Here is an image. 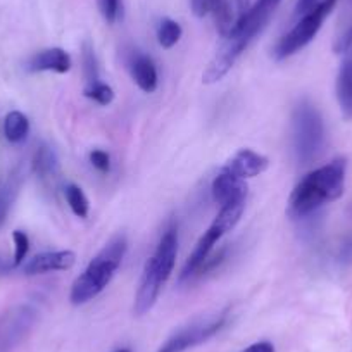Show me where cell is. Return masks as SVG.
Listing matches in <instances>:
<instances>
[{
    "mask_svg": "<svg viewBox=\"0 0 352 352\" xmlns=\"http://www.w3.org/2000/svg\"><path fill=\"white\" fill-rule=\"evenodd\" d=\"M280 2L282 0H257L256 4L250 6L249 11L243 12L236 19L232 32L223 36L221 45L216 50L208 69L202 74V81L206 85L218 83L230 73V69L235 66L240 56L252 43V40L266 28L270 19L273 18L275 11L278 9Z\"/></svg>",
    "mask_w": 352,
    "mask_h": 352,
    "instance_id": "cell-1",
    "label": "cell"
},
{
    "mask_svg": "<svg viewBox=\"0 0 352 352\" xmlns=\"http://www.w3.org/2000/svg\"><path fill=\"white\" fill-rule=\"evenodd\" d=\"M345 173L347 161L337 157L304 176L290 194L287 214L292 219L307 218L324 204L340 199L345 188Z\"/></svg>",
    "mask_w": 352,
    "mask_h": 352,
    "instance_id": "cell-2",
    "label": "cell"
},
{
    "mask_svg": "<svg viewBox=\"0 0 352 352\" xmlns=\"http://www.w3.org/2000/svg\"><path fill=\"white\" fill-rule=\"evenodd\" d=\"M128 250V242L124 235H116L104 245V249L94 257L85 272L74 280L71 287L69 300L73 306H81L96 299L106 290L111 280L116 275L118 268L124 259Z\"/></svg>",
    "mask_w": 352,
    "mask_h": 352,
    "instance_id": "cell-3",
    "label": "cell"
},
{
    "mask_svg": "<svg viewBox=\"0 0 352 352\" xmlns=\"http://www.w3.org/2000/svg\"><path fill=\"white\" fill-rule=\"evenodd\" d=\"M176 254H178V232L175 226H171L161 236L157 249L144 266L133 306L137 316H144L154 307L162 287L166 285L175 270Z\"/></svg>",
    "mask_w": 352,
    "mask_h": 352,
    "instance_id": "cell-4",
    "label": "cell"
},
{
    "mask_svg": "<svg viewBox=\"0 0 352 352\" xmlns=\"http://www.w3.org/2000/svg\"><path fill=\"white\" fill-rule=\"evenodd\" d=\"M294 152L299 164H311L324 147V123L320 111L309 100H300L292 116Z\"/></svg>",
    "mask_w": 352,
    "mask_h": 352,
    "instance_id": "cell-5",
    "label": "cell"
},
{
    "mask_svg": "<svg viewBox=\"0 0 352 352\" xmlns=\"http://www.w3.org/2000/svg\"><path fill=\"white\" fill-rule=\"evenodd\" d=\"M243 209H245V201L232 202V204H226L219 209L218 216L212 221V225L209 226L208 232H204V235L199 239L197 245H195L194 252L190 254V257L187 259L184 266V272H182L180 280H192L194 276H197L199 270L202 268V264L208 261V257L211 256L212 249L218 243V240L223 235H226L228 232H232L236 226V223L240 221L243 214Z\"/></svg>",
    "mask_w": 352,
    "mask_h": 352,
    "instance_id": "cell-6",
    "label": "cell"
},
{
    "mask_svg": "<svg viewBox=\"0 0 352 352\" xmlns=\"http://www.w3.org/2000/svg\"><path fill=\"white\" fill-rule=\"evenodd\" d=\"M337 2L338 0H321V2H318L309 12L302 16V19L285 36L280 38L275 50H273V57L276 60H283L297 54L299 50H302L306 45H309L321 30V26H323L324 19L333 11Z\"/></svg>",
    "mask_w": 352,
    "mask_h": 352,
    "instance_id": "cell-7",
    "label": "cell"
},
{
    "mask_svg": "<svg viewBox=\"0 0 352 352\" xmlns=\"http://www.w3.org/2000/svg\"><path fill=\"white\" fill-rule=\"evenodd\" d=\"M226 321H228V313L226 311L214 314V316L206 318V320L194 321V323L187 324V327L176 331V333H173L157 349V352H187L188 349H194L197 345L206 344L209 338H212L223 330Z\"/></svg>",
    "mask_w": 352,
    "mask_h": 352,
    "instance_id": "cell-8",
    "label": "cell"
},
{
    "mask_svg": "<svg viewBox=\"0 0 352 352\" xmlns=\"http://www.w3.org/2000/svg\"><path fill=\"white\" fill-rule=\"evenodd\" d=\"M335 50L342 57L337 76V100L345 120H352V26L338 36Z\"/></svg>",
    "mask_w": 352,
    "mask_h": 352,
    "instance_id": "cell-9",
    "label": "cell"
},
{
    "mask_svg": "<svg viewBox=\"0 0 352 352\" xmlns=\"http://www.w3.org/2000/svg\"><path fill=\"white\" fill-rule=\"evenodd\" d=\"M36 320L32 306H16L0 316V352H8L26 337Z\"/></svg>",
    "mask_w": 352,
    "mask_h": 352,
    "instance_id": "cell-10",
    "label": "cell"
},
{
    "mask_svg": "<svg viewBox=\"0 0 352 352\" xmlns=\"http://www.w3.org/2000/svg\"><path fill=\"white\" fill-rule=\"evenodd\" d=\"M74 263H76V254L71 250L42 252L23 263L21 273L26 276H36L52 272H66V270L73 268Z\"/></svg>",
    "mask_w": 352,
    "mask_h": 352,
    "instance_id": "cell-11",
    "label": "cell"
},
{
    "mask_svg": "<svg viewBox=\"0 0 352 352\" xmlns=\"http://www.w3.org/2000/svg\"><path fill=\"white\" fill-rule=\"evenodd\" d=\"M211 192L216 204H219V208H223V206L232 204V202L245 201L247 184L245 180H242V178L235 176L233 173H230L228 169L223 168L216 175L214 180H212Z\"/></svg>",
    "mask_w": 352,
    "mask_h": 352,
    "instance_id": "cell-12",
    "label": "cell"
},
{
    "mask_svg": "<svg viewBox=\"0 0 352 352\" xmlns=\"http://www.w3.org/2000/svg\"><path fill=\"white\" fill-rule=\"evenodd\" d=\"M270 166V159L266 155L259 154V152L252 151V148H240L235 155L228 161L225 169L233 173L235 176L247 180V178H254V176L263 175Z\"/></svg>",
    "mask_w": 352,
    "mask_h": 352,
    "instance_id": "cell-13",
    "label": "cell"
},
{
    "mask_svg": "<svg viewBox=\"0 0 352 352\" xmlns=\"http://www.w3.org/2000/svg\"><path fill=\"white\" fill-rule=\"evenodd\" d=\"M71 56L64 49L59 47H52V49H45L36 52L35 56L30 57L28 71L32 73H42V71H54V73L66 74L71 69Z\"/></svg>",
    "mask_w": 352,
    "mask_h": 352,
    "instance_id": "cell-14",
    "label": "cell"
},
{
    "mask_svg": "<svg viewBox=\"0 0 352 352\" xmlns=\"http://www.w3.org/2000/svg\"><path fill=\"white\" fill-rule=\"evenodd\" d=\"M32 171L42 184L50 185L59 176V157L50 145L40 144L32 159Z\"/></svg>",
    "mask_w": 352,
    "mask_h": 352,
    "instance_id": "cell-15",
    "label": "cell"
},
{
    "mask_svg": "<svg viewBox=\"0 0 352 352\" xmlns=\"http://www.w3.org/2000/svg\"><path fill=\"white\" fill-rule=\"evenodd\" d=\"M130 71H131V78H133V81L137 83V87L140 88L142 92L145 94L155 92L159 78H157L155 64L151 57L145 56V54L135 52L130 60Z\"/></svg>",
    "mask_w": 352,
    "mask_h": 352,
    "instance_id": "cell-16",
    "label": "cell"
},
{
    "mask_svg": "<svg viewBox=\"0 0 352 352\" xmlns=\"http://www.w3.org/2000/svg\"><path fill=\"white\" fill-rule=\"evenodd\" d=\"M4 135L11 144H23L30 135L28 118L19 111H11L4 120Z\"/></svg>",
    "mask_w": 352,
    "mask_h": 352,
    "instance_id": "cell-17",
    "label": "cell"
},
{
    "mask_svg": "<svg viewBox=\"0 0 352 352\" xmlns=\"http://www.w3.org/2000/svg\"><path fill=\"white\" fill-rule=\"evenodd\" d=\"M211 12L212 16H214L216 30L219 32V35H228L236 23L235 14H233L232 9V0H214V6H212Z\"/></svg>",
    "mask_w": 352,
    "mask_h": 352,
    "instance_id": "cell-18",
    "label": "cell"
},
{
    "mask_svg": "<svg viewBox=\"0 0 352 352\" xmlns=\"http://www.w3.org/2000/svg\"><path fill=\"white\" fill-rule=\"evenodd\" d=\"M182 35H184V30H182L180 23L171 18L161 19L157 26V40L162 49H173L176 43L180 42Z\"/></svg>",
    "mask_w": 352,
    "mask_h": 352,
    "instance_id": "cell-19",
    "label": "cell"
},
{
    "mask_svg": "<svg viewBox=\"0 0 352 352\" xmlns=\"http://www.w3.org/2000/svg\"><path fill=\"white\" fill-rule=\"evenodd\" d=\"M64 197H66V202L71 208V211L78 218H87L88 211H90V202H88L87 195H85V192L78 185H66V188H64Z\"/></svg>",
    "mask_w": 352,
    "mask_h": 352,
    "instance_id": "cell-20",
    "label": "cell"
},
{
    "mask_svg": "<svg viewBox=\"0 0 352 352\" xmlns=\"http://www.w3.org/2000/svg\"><path fill=\"white\" fill-rule=\"evenodd\" d=\"M81 63H83V74L87 85H94L99 80V63L94 47L88 42L83 43V52H81Z\"/></svg>",
    "mask_w": 352,
    "mask_h": 352,
    "instance_id": "cell-21",
    "label": "cell"
},
{
    "mask_svg": "<svg viewBox=\"0 0 352 352\" xmlns=\"http://www.w3.org/2000/svg\"><path fill=\"white\" fill-rule=\"evenodd\" d=\"M85 97L94 102H97L99 106H109L114 100V90L109 85L102 83V81H97L94 85H87L83 90Z\"/></svg>",
    "mask_w": 352,
    "mask_h": 352,
    "instance_id": "cell-22",
    "label": "cell"
},
{
    "mask_svg": "<svg viewBox=\"0 0 352 352\" xmlns=\"http://www.w3.org/2000/svg\"><path fill=\"white\" fill-rule=\"evenodd\" d=\"M12 240H14V256H12V266L19 268L25 263L26 256H28L30 250V239L25 232L21 230H16L12 232Z\"/></svg>",
    "mask_w": 352,
    "mask_h": 352,
    "instance_id": "cell-23",
    "label": "cell"
},
{
    "mask_svg": "<svg viewBox=\"0 0 352 352\" xmlns=\"http://www.w3.org/2000/svg\"><path fill=\"white\" fill-rule=\"evenodd\" d=\"M99 9L107 23H114L120 18V0H99Z\"/></svg>",
    "mask_w": 352,
    "mask_h": 352,
    "instance_id": "cell-24",
    "label": "cell"
},
{
    "mask_svg": "<svg viewBox=\"0 0 352 352\" xmlns=\"http://www.w3.org/2000/svg\"><path fill=\"white\" fill-rule=\"evenodd\" d=\"M90 162H92V166L99 173H109L111 171V155L107 154L106 151L96 148V151L90 152Z\"/></svg>",
    "mask_w": 352,
    "mask_h": 352,
    "instance_id": "cell-25",
    "label": "cell"
},
{
    "mask_svg": "<svg viewBox=\"0 0 352 352\" xmlns=\"http://www.w3.org/2000/svg\"><path fill=\"white\" fill-rule=\"evenodd\" d=\"M337 259L342 266H352V233L345 236L338 245Z\"/></svg>",
    "mask_w": 352,
    "mask_h": 352,
    "instance_id": "cell-26",
    "label": "cell"
},
{
    "mask_svg": "<svg viewBox=\"0 0 352 352\" xmlns=\"http://www.w3.org/2000/svg\"><path fill=\"white\" fill-rule=\"evenodd\" d=\"M212 6H214V0H190V8L197 18H204L211 12Z\"/></svg>",
    "mask_w": 352,
    "mask_h": 352,
    "instance_id": "cell-27",
    "label": "cell"
},
{
    "mask_svg": "<svg viewBox=\"0 0 352 352\" xmlns=\"http://www.w3.org/2000/svg\"><path fill=\"white\" fill-rule=\"evenodd\" d=\"M240 352H275V345L268 340H263V342H256V344L249 345L247 349Z\"/></svg>",
    "mask_w": 352,
    "mask_h": 352,
    "instance_id": "cell-28",
    "label": "cell"
},
{
    "mask_svg": "<svg viewBox=\"0 0 352 352\" xmlns=\"http://www.w3.org/2000/svg\"><path fill=\"white\" fill-rule=\"evenodd\" d=\"M318 2H320V0H299V2H297L296 12L299 16H304L306 12H309L311 9L318 4Z\"/></svg>",
    "mask_w": 352,
    "mask_h": 352,
    "instance_id": "cell-29",
    "label": "cell"
},
{
    "mask_svg": "<svg viewBox=\"0 0 352 352\" xmlns=\"http://www.w3.org/2000/svg\"><path fill=\"white\" fill-rule=\"evenodd\" d=\"M14 272L12 261H8L6 257L0 256V275H8V273Z\"/></svg>",
    "mask_w": 352,
    "mask_h": 352,
    "instance_id": "cell-30",
    "label": "cell"
},
{
    "mask_svg": "<svg viewBox=\"0 0 352 352\" xmlns=\"http://www.w3.org/2000/svg\"><path fill=\"white\" fill-rule=\"evenodd\" d=\"M250 4H252V0H235L236 12H239V18L243 14V12L249 11ZM239 18H236V19H239Z\"/></svg>",
    "mask_w": 352,
    "mask_h": 352,
    "instance_id": "cell-31",
    "label": "cell"
},
{
    "mask_svg": "<svg viewBox=\"0 0 352 352\" xmlns=\"http://www.w3.org/2000/svg\"><path fill=\"white\" fill-rule=\"evenodd\" d=\"M114 352H131L130 349H120V351H114Z\"/></svg>",
    "mask_w": 352,
    "mask_h": 352,
    "instance_id": "cell-32",
    "label": "cell"
}]
</instances>
